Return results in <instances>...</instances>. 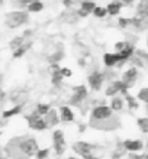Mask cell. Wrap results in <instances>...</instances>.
I'll return each instance as SVG.
<instances>
[{"label":"cell","instance_id":"cell-1","mask_svg":"<svg viewBox=\"0 0 148 159\" xmlns=\"http://www.w3.org/2000/svg\"><path fill=\"white\" fill-rule=\"evenodd\" d=\"M38 149V140L34 136H16L6 143L4 155L10 159H31Z\"/></svg>","mask_w":148,"mask_h":159},{"label":"cell","instance_id":"cell-2","mask_svg":"<svg viewBox=\"0 0 148 159\" xmlns=\"http://www.w3.org/2000/svg\"><path fill=\"white\" fill-rule=\"evenodd\" d=\"M89 126L94 130H100V132H115L122 126V121L118 114H112L110 117L105 120H89Z\"/></svg>","mask_w":148,"mask_h":159},{"label":"cell","instance_id":"cell-3","mask_svg":"<svg viewBox=\"0 0 148 159\" xmlns=\"http://www.w3.org/2000/svg\"><path fill=\"white\" fill-rule=\"evenodd\" d=\"M29 22V13L26 10H13L4 15V25L9 29H16Z\"/></svg>","mask_w":148,"mask_h":159},{"label":"cell","instance_id":"cell-4","mask_svg":"<svg viewBox=\"0 0 148 159\" xmlns=\"http://www.w3.org/2000/svg\"><path fill=\"white\" fill-rule=\"evenodd\" d=\"M52 148L57 156H63L65 149H67V142H65V136H64L63 130H54L52 132Z\"/></svg>","mask_w":148,"mask_h":159},{"label":"cell","instance_id":"cell-5","mask_svg":"<svg viewBox=\"0 0 148 159\" xmlns=\"http://www.w3.org/2000/svg\"><path fill=\"white\" fill-rule=\"evenodd\" d=\"M89 96V90L86 85L80 84V85H76V87H73V94L70 97V106H79L80 107L81 103L86 101Z\"/></svg>","mask_w":148,"mask_h":159},{"label":"cell","instance_id":"cell-6","mask_svg":"<svg viewBox=\"0 0 148 159\" xmlns=\"http://www.w3.org/2000/svg\"><path fill=\"white\" fill-rule=\"evenodd\" d=\"M7 100L13 103V106H25L29 100V93L22 88H15L7 94Z\"/></svg>","mask_w":148,"mask_h":159},{"label":"cell","instance_id":"cell-7","mask_svg":"<svg viewBox=\"0 0 148 159\" xmlns=\"http://www.w3.org/2000/svg\"><path fill=\"white\" fill-rule=\"evenodd\" d=\"M25 119H26V121H28L29 129L35 130V132H44V130L48 129V126H47V123H45V120H44V117H41V116L36 114L35 111L28 114Z\"/></svg>","mask_w":148,"mask_h":159},{"label":"cell","instance_id":"cell-8","mask_svg":"<svg viewBox=\"0 0 148 159\" xmlns=\"http://www.w3.org/2000/svg\"><path fill=\"white\" fill-rule=\"evenodd\" d=\"M113 114L112 109L107 104H98L94 106L90 111V120H105Z\"/></svg>","mask_w":148,"mask_h":159},{"label":"cell","instance_id":"cell-9","mask_svg":"<svg viewBox=\"0 0 148 159\" xmlns=\"http://www.w3.org/2000/svg\"><path fill=\"white\" fill-rule=\"evenodd\" d=\"M129 26H132L136 32L148 30V13H141L129 17Z\"/></svg>","mask_w":148,"mask_h":159},{"label":"cell","instance_id":"cell-10","mask_svg":"<svg viewBox=\"0 0 148 159\" xmlns=\"http://www.w3.org/2000/svg\"><path fill=\"white\" fill-rule=\"evenodd\" d=\"M103 83H105V77H103V72L99 71V70L92 71L87 77V84L93 91H99L103 87Z\"/></svg>","mask_w":148,"mask_h":159},{"label":"cell","instance_id":"cell-11","mask_svg":"<svg viewBox=\"0 0 148 159\" xmlns=\"http://www.w3.org/2000/svg\"><path fill=\"white\" fill-rule=\"evenodd\" d=\"M71 149L76 152L79 156L83 158V156L89 155V153H93V151L96 149V146L92 145V143H89V142H86V140H77V142L73 143Z\"/></svg>","mask_w":148,"mask_h":159},{"label":"cell","instance_id":"cell-12","mask_svg":"<svg viewBox=\"0 0 148 159\" xmlns=\"http://www.w3.org/2000/svg\"><path fill=\"white\" fill-rule=\"evenodd\" d=\"M138 77H140L138 68H135V67H129V68L127 70V71H123L121 81L127 84L128 88H131V87H134V85H135V83L138 81Z\"/></svg>","mask_w":148,"mask_h":159},{"label":"cell","instance_id":"cell-13","mask_svg":"<svg viewBox=\"0 0 148 159\" xmlns=\"http://www.w3.org/2000/svg\"><path fill=\"white\" fill-rule=\"evenodd\" d=\"M122 146L125 149V152L129 153H138L144 149V142L140 139H127L122 142Z\"/></svg>","mask_w":148,"mask_h":159},{"label":"cell","instance_id":"cell-14","mask_svg":"<svg viewBox=\"0 0 148 159\" xmlns=\"http://www.w3.org/2000/svg\"><path fill=\"white\" fill-rule=\"evenodd\" d=\"M135 49H136V48L132 45V43H127V46H125L121 52H118L119 62H118V65H116V68H122L123 65L128 62V59H129L132 55L135 54Z\"/></svg>","mask_w":148,"mask_h":159},{"label":"cell","instance_id":"cell-15","mask_svg":"<svg viewBox=\"0 0 148 159\" xmlns=\"http://www.w3.org/2000/svg\"><path fill=\"white\" fill-rule=\"evenodd\" d=\"M58 114H60V121L63 123H73L76 116H74V111L71 110L70 106H61L58 109Z\"/></svg>","mask_w":148,"mask_h":159},{"label":"cell","instance_id":"cell-16","mask_svg":"<svg viewBox=\"0 0 148 159\" xmlns=\"http://www.w3.org/2000/svg\"><path fill=\"white\" fill-rule=\"evenodd\" d=\"M44 120H45V123H47L48 129H50V127H55V126L60 123L58 110H57V109H52V107H51L50 111H48V113L44 116Z\"/></svg>","mask_w":148,"mask_h":159},{"label":"cell","instance_id":"cell-17","mask_svg":"<svg viewBox=\"0 0 148 159\" xmlns=\"http://www.w3.org/2000/svg\"><path fill=\"white\" fill-rule=\"evenodd\" d=\"M118 62H119L118 52H115V54L106 52V54H103V65H105L106 68H115L118 65Z\"/></svg>","mask_w":148,"mask_h":159},{"label":"cell","instance_id":"cell-18","mask_svg":"<svg viewBox=\"0 0 148 159\" xmlns=\"http://www.w3.org/2000/svg\"><path fill=\"white\" fill-rule=\"evenodd\" d=\"M123 106H125V101H123V97L122 96H115L110 98V104L109 107L112 109V111L113 113H119V111H122Z\"/></svg>","mask_w":148,"mask_h":159},{"label":"cell","instance_id":"cell-19","mask_svg":"<svg viewBox=\"0 0 148 159\" xmlns=\"http://www.w3.org/2000/svg\"><path fill=\"white\" fill-rule=\"evenodd\" d=\"M122 3L119 2V0H113V2H110L107 6H106V12L109 16H118L121 10H122Z\"/></svg>","mask_w":148,"mask_h":159},{"label":"cell","instance_id":"cell-20","mask_svg":"<svg viewBox=\"0 0 148 159\" xmlns=\"http://www.w3.org/2000/svg\"><path fill=\"white\" fill-rule=\"evenodd\" d=\"M31 46H32V41H25V43H23V45L21 46V48H17L16 51H13V54H12V57L15 59H17V58H22V57H23V55L26 54V52H28V51L31 49Z\"/></svg>","mask_w":148,"mask_h":159},{"label":"cell","instance_id":"cell-21","mask_svg":"<svg viewBox=\"0 0 148 159\" xmlns=\"http://www.w3.org/2000/svg\"><path fill=\"white\" fill-rule=\"evenodd\" d=\"M22 110H23V106H13V107H10V109L4 110L3 113H2V117L3 119H12V117H15V116H17V114H21Z\"/></svg>","mask_w":148,"mask_h":159},{"label":"cell","instance_id":"cell-22","mask_svg":"<svg viewBox=\"0 0 148 159\" xmlns=\"http://www.w3.org/2000/svg\"><path fill=\"white\" fill-rule=\"evenodd\" d=\"M123 101L127 103V106H128V109L129 110H136L138 107H140V103H138V100H136V97L131 96L129 93L123 96Z\"/></svg>","mask_w":148,"mask_h":159},{"label":"cell","instance_id":"cell-23","mask_svg":"<svg viewBox=\"0 0 148 159\" xmlns=\"http://www.w3.org/2000/svg\"><path fill=\"white\" fill-rule=\"evenodd\" d=\"M79 6H80L81 10H84L86 13H89V15H92V12H93V9L98 6V4L94 3L93 0H80V3H79Z\"/></svg>","mask_w":148,"mask_h":159},{"label":"cell","instance_id":"cell-24","mask_svg":"<svg viewBox=\"0 0 148 159\" xmlns=\"http://www.w3.org/2000/svg\"><path fill=\"white\" fill-rule=\"evenodd\" d=\"M60 68H61V67H60ZM60 68H57V70H52V74H51V83H52V85H54V87H60V85L63 84L64 77L61 75Z\"/></svg>","mask_w":148,"mask_h":159},{"label":"cell","instance_id":"cell-25","mask_svg":"<svg viewBox=\"0 0 148 159\" xmlns=\"http://www.w3.org/2000/svg\"><path fill=\"white\" fill-rule=\"evenodd\" d=\"M44 7H45V4L41 2V0H35L34 3H31L29 6H28V10L26 12L28 13H39V12H42Z\"/></svg>","mask_w":148,"mask_h":159},{"label":"cell","instance_id":"cell-26","mask_svg":"<svg viewBox=\"0 0 148 159\" xmlns=\"http://www.w3.org/2000/svg\"><path fill=\"white\" fill-rule=\"evenodd\" d=\"M23 43H25V39H23L22 35H19V36H15L13 39H10V42H9V48H10L12 51H16L17 48H21Z\"/></svg>","mask_w":148,"mask_h":159},{"label":"cell","instance_id":"cell-27","mask_svg":"<svg viewBox=\"0 0 148 159\" xmlns=\"http://www.w3.org/2000/svg\"><path fill=\"white\" fill-rule=\"evenodd\" d=\"M63 58H64V51L63 49L55 51V52H52V54L48 57V62L50 64H60Z\"/></svg>","mask_w":148,"mask_h":159},{"label":"cell","instance_id":"cell-28","mask_svg":"<svg viewBox=\"0 0 148 159\" xmlns=\"http://www.w3.org/2000/svg\"><path fill=\"white\" fill-rule=\"evenodd\" d=\"M50 110H51V106L48 104V103H38L34 111H35L36 114H39L41 117H44V116H45V114H47Z\"/></svg>","mask_w":148,"mask_h":159},{"label":"cell","instance_id":"cell-29","mask_svg":"<svg viewBox=\"0 0 148 159\" xmlns=\"http://www.w3.org/2000/svg\"><path fill=\"white\" fill-rule=\"evenodd\" d=\"M136 126L142 133L148 134V117H138L136 119Z\"/></svg>","mask_w":148,"mask_h":159},{"label":"cell","instance_id":"cell-30","mask_svg":"<svg viewBox=\"0 0 148 159\" xmlns=\"http://www.w3.org/2000/svg\"><path fill=\"white\" fill-rule=\"evenodd\" d=\"M128 62L131 64V67H135V68H144V62H142V59L140 58V57H136L135 54L132 55L131 58L128 59Z\"/></svg>","mask_w":148,"mask_h":159},{"label":"cell","instance_id":"cell-31","mask_svg":"<svg viewBox=\"0 0 148 159\" xmlns=\"http://www.w3.org/2000/svg\"><path fill=\"white\" fill-rule=\"evenodd\" d=\"M92 15H93L94 17H98V19H105L106 15H107V12H106V7H102V6H96V7L93 9Z\"/></svg>","mask_w":148,"mask_h":159},{"label":"cell","instance_id":"cell-32","mask_svg":"<svg viewBox=\"0 0 148 159\" xmlns=\"http://www.w3.org/2000/svg\"><path fill=\"white\" fill-rule=\"evenodd\" d=\"M136 15H141V13H148V0H140L138 4H136Z\"/></svg>","mask_w":148,"mask_h":159},{"label":"cell","instance_id":"cell-33","mask_svg":"<svg viewBox=\"0 0 148 159\" xmlns=\"http://www.w3.org/2000/svg\"><path fill=\"white\" fill-rule=\"evenodd\" d=\"M136 100L142 101V103H148V87L141 88L138 94H136Z\"/></svg>","mask_w":148,"mask_h":159},{"label":"cell","instance_id":"cell-34","mask_svg":"<svg viewBox=\"0 0 148 159\" xmlns=\"http://www.w3.org/2000/svg\"><path fill=\"white\" fill-rule=\"evenodd\" d=\"M50 155V149L48 148H39L36 153H35V158L36 159H47Z\"/></svg>","mask_w":148,"mask_h":159},{"label":"cell","instance_id":"cell-35","mask_svg":"<svg viewBox=\"0 0 148 159\" xmlns=\"http://www.w3.org/2000/svg\"><path fill=\"white\" fill-rule=\"evenodd\" d=\"M135 55L136 57H140L141 59H142V62H144V65H148V52L144 49H135Z\"/></svg>","mask_w":148,"mask_h":159},{"label":"cell","instance_id":"cell-36","mask_svg":"<svg viewBox=\"0 0 148 159\" xmlns=\"http://www.w3.org/2000/svg\"><path fill=\"white\" fill-rule=\"evenodd\" d=\"M118 26L121 28V29H127L128 26H129V17L121 16V17L118 19Z\"/></svg>","mask_w":148,"mask_h":159},{"label":"cell","instance_id":"cell-37","mask_svg":"<svg viewBox=\"0 0 148 159\" xmlns=\"http://www.w3.org/2000/svg\"><path fill=\"white\" fill-rule=\"evenodd\" d=\"M60 72H61V75H63L64 78H70V77H73V71L67 67H61L60 68Z\"/></svg>","mask_w":148,"mask_h":159},{"label":"cell","instance_id":"cell-38","mask_svg":"<svg viewBox=\"0 0 148 159\" xmlns=\"http://www.w3.org/2000/svg\"><path fill=\"white\" fill-rule=\"evenodd\" d=\"M80 2H77V0H63V4H64V7L67 9H73L74 7V4H79Z\"/></svg>","mask_w":148,"mask_h":159},{"label":"cell","instance_id":"cell-39","mask_svg":"<svg viewBox=\"0 0 148 159\" xmlns=\"http://www.w3.org/2000/svg\"><path fill=\"white\" fill-rule=\"evenodd\" d=\"M127 43H128L127 41H119V42H116V43H115V52H121V51H122L123 48L127 46Z\"/></svg>","mask_w":148,"mask_h":159},{"label":"cell","instance_id":"cell-40","mask_svg":"<svg viewBox=\"0 0 148 159\" xmlns=\"http://www.w3.org/2000/svg\"><path fill=\"white\" fill-rule=\"evenodd\" d=\"M35 0H17V4L21 6V7H28L31 3H34Z\"/></svg>","mask_w":148,"mask_h":159},{"label":"cell","instance_id":"cell-41","mask_svg":"<svg viewBox=\"0 0 148 159\" xmlns=\"http://www.w3.org/2000/svg\"><path fill=\"white\" fill-rule=\"evenodd\" d=\"M32 35H34V30H32V29H26L25 32L22 34V36H23V39H25V41H29V38L32 36Z\"/></svg>","mask_w":148,"mask_h":159},{"label":"cell","instance_id":"cell-42","mask_svg":"<svg viewBox=\"0 0 148 159\" xmlns=\"http://www.w3.org/2000/svg\"><path fill=\"white\" fill-rule=\"evenodd\" d=\"M119 2L122 3V6H131L134 3V0H119Z\"/></svg>","mask_w":148,"mask_h":159},{"label":"cell","instance_id":"cell-43","mask_svg":"<svg viewBox=\"0 0 148 159\" xmlns=\"http://www.w3.org/2000/svg\"><path fill=\"white\" fill-rule=\"evenodd\" d=\"M129 159H142V155H138V153H129Z\"/></svg>","mask_w":148,"mask_h":159},{"label":"cell","instance_id":"cell-44","mask_svg":"<svg viewBox=\"0 0 148 159\" xmlns=\"http://www.w3.org/2000/svg\"><path fill=\"white\" fill-rule=\"evenodd\" d=\"M83 159H99V158L96 155H93V153H89V155L83 156Z\"/></svg>","mask_w":148,"mask_h":159},{"label":"cell","instance_id":"cell-45","mask_svg":"<svg viewBox=\"0 0 148 159\" xmlns=\"http://www.w3.org/2000/svg\"><path fill=\"white\" fill-rule=\"evenodd\" d=\"M86 126H79V132H84Z\"/></svg>","mask_w":148,"mask_h":159},{"label":"cell","instance_id":"cell-46","mask_svg":"<svg viewBox=\"0 0 148 159\" xmlns=\"http://www.w3.org/2000/svg\"><path fill=\"white\" fill-rule=\"evenodd\" d=\"M145 111H147V117H148V103H145Z\"/></svg>","mask_w":148,"mask_h":159},{"label":"cell","instance_id":"cell-47","mask_svg":"<svg viewBox=\"0 0 148 159\" xmlns=\"http://www.w3.org/2000/svg\"><path fill=\"white\" fill-rule=\"evenodd\" d=\"M68 159H80V158H77V156H68Z\"/></svg>","mask_w":148,"mask_h":159},{"label":"cell","instance_id":"cell-48","mask_svg":"<svg viewBox=\"0 0 148 159\" xmlns=\"http://www.w3.org/2000/svg\"><path fill=\"white\" fill-rule=\"evenodd\" d=\"M142 159H148V153H145V155H142Z\"/></svg>","mask_w":148,"mask_h":159},{"label":"cell","instance_id":"cell-49","mask_svg":"<svg viewBox=\"0 0 148 159\" xmlns=\"http://www.w3.org/2000/svg\"><path fill=\"white\" fill-rule=\"evenodd\" d=\"M144 148H147V149H148V142H147V143H145V145H144Z\"/></svg>","mask_w":148,"mask_h":159},{"label":"cell","instance_id":"cell-50","mask_svg":"<svg viewBox=\"0 0 148 159\" xmlns=\"http://www.w3.org/2000/svg\"><path fill=\"white\" fill-rule=\"evenodd\" d=\"M0 159H2V149H0Z\"/></svg>","mask_w":148,"mask_h":159},{"label":"cell","instance_id":"cell-51","mask_svg":"<svg viewBox=\"0 0 148 159\" xmlns=\"http://www.w3.org/2000/svg\"><path fill=\"white\" fill-rule=\"evenodd\" d=\"M147 46H148V35H147Z\"/></svg>","mask_w":148,"mask_h":159},{"label":"cell","instance_id":"cell-52","mask_svg":"<svg viewBox=\"0 0 148 159\" xmlns=\"http://www.w3.org/2000/svg\"><path fill=\"white\" fill-rule=\"evenodd\" d=\"M0 81H2V74H0Z\"/></svg>","mask_w":148,"mask_h":159},{"label":"cell","instance_id":"cell-53","mask_svg":"<svg viewBox=\"0 0 148 159\" xmlns=\"http://www.w3.org/2000/svg\"><path fill=\"white\" fill-rule=\"evenodd\" d=\"M0 136H2V132H0Z\"/></svg>","mask_w":148,"mask_h":159}]
</instances>
